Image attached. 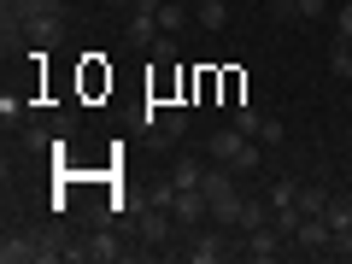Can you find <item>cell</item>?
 <instances>
[{"label":"cell","mask_w":352,"mask_h":264,"mask_svg":"<svg viewBox=\"0 0 352 264\" xmlns=\"http://www.w3.org/2000/svg\"><path fill=\"white\" fill-rule=\"evenodd\" d=\"M170 182H176V188H200V182H206V164H200V159H188V153H182V159L170 164Z\"/></svg>","instance_id":"30bf717a"},{"label":"cell","mask_w":352,"mask_h":264,"mask_svg":"<svg viewBox=\"0 0 352 264\" xmlns=\"http://www.w3.org/2000/svg\"><path fill=\"white\" fill-rule=\"evenodd\" d=\"M229 252H241V247L223 235V223H212V229H188V247H182V258H194V264H217V258H229Z\"/></svg>","instance_id":"7a4b0ae2"},{"label":"cell","mask_w":352,"mask_h":264,"mask_svg":"<svg viewBox=\"0 0 352 264\" xmlns=\"http://www.w3.org/2000/svg\"><path fill=\"white\" fill-rule=\"evenodd\" d=\"M258 223H270V200H252V194H247V206H241V235L258 229Z\"/></svg>","instance_id":"2e32d148"},{"label":"cell","mask_w":352,"mask_h":264,"mask_svg":"<svg viewBox=\"0 0 352 264\" xmlns=\"http://www.w3.org/2000/svg\"><path fill=\"white\" fill-rule=\"evenodd\" d=\"M170 200H176V182H153L147 188V206H164V212H170Z\"/></svg>","instance_id":"ffe728a7"},{"label":"cell","mask_w":352,"mask_h":264,"mask_svg":"<svg viewBox=\"0 0 352 264\" xmlns=\"http://www.w3.org/2000/svg\"><path fill=\"white\" fill-rule=\"evenodd\" d=\"M0 258H6V264H30V258H47V241H36V235H6Z\"/></svg>","instance_id":"ba28073f"},{"label":"cell","mask_w":352,"mask_h":264,"mask_svg":"<svg viewBox=\"0 0 352 264\" xmlns=\"http://www.w3.org/2000/svg\"><path fill=\"white\" fill-rule=\"evenodd\" d=\"M106 6H112V12H135L141 0H106Z\"/></svg>","instance_id":"4316f807"},{"label":"cell","mask_w":352,"mask_h":264,"mask_svg":"<svg viewBox=\"0 0 352 264\" xmlns=\"http://www.w3.org/2000/svg\"><path fill=\"white\" fill-rule=\"evenodd\" d=\"M323 12H329V0H300V6H294L300 24H311V18H323Z\"/></svg>","instance_id":"7402d4cb"},{"label":"cell","mask_w":352,"mask_h":264,"mask_svg":"<svg viewBox=\"0 0 352 264\" xmlns=\"http://www.w3.org/2000/svg\"><path fill=\"white\" fill-rule=\"evenodd\" d=\"M235 129H241V135H252V141H258V129H264V112H258V106H247V100H241V106H235Z\"/></svg>","instance_id":"e0dca14e"},{"label":"cell","mask_w":352,"mask_h":264,"mask_svg":"<svg viewBox=\"0 0 352 264\" xmlns=\"http://www.w3.org/2000/svg\"><path fill=\"white\" fill-rule=\"evenodd\" d=\"M188 24H194L188 6H176V0H159V30H164V36H182Z\"/></svg>","instance_id":"9c48e42d"},{"label":"cell","mask_w":352,"mask_h":264,"mask_svg":"<svg viewBox=\"0 0 352 264\" xmlns=\"http://www.w3.org/2000/svg\"><path fill=\"white\" fill-rule=\"evenodd\" d=\"M241 252H247L252 264H270V258H282V252H288V235H282L276 223H258V229H247V235H241Z\"/></svg>","instance_id":"3957f363"},{"label":"cell","mask_w":352,"mask_h":264,"mask_svg":"<svg viewBox=\"0 0 352 264\" xmlns=\"http://www.w3.org/2000/svg\"><path fill=\"white\" fill-rule=\"evenodd\" d=\"M82 82H88V88H112V71H100V65H88V71H82Z\"/></svg>","instance_id":"cb8c5ba5"},{"label":"cell","mask_w":352,"mask_h":264,"mask_svg":"<svg viewBox=\"0 0 352 264\" xmlns=\"http://www.w3.org/2000/svg\"><path fill=\"white\" fill-rule=\"evenodd\" d=\"M329 200H335L329 188H311V182L300 188V212H305V217H323V212H329Z\"/></svg>","instance_id":"5bb4252c"},{"label":"cell","mask_w":352,"mask_h":264,"mask_svg":"<svg viewBox=\"0 0 352 264\" xmlns=\"http://www.w3.org/2000/svg\"><path fill=\"white\" fill-rule=\"evenodd\" d=\"M206 153H212V164H229V170H235V176H252V170H258V164H264L258 141H252V135H241L235 124H229V129H217V135L206 141Z\"/></svg>","instance_id":"6da1fadb"},{"label":"cell","mask_w":352,"mask_h":264,"mask_svg":"<svg viewBox=\"0 0 352 264\" xmlns=\"http://www.w3.org/2000/svg\"><path fill=\"white\" fill-rule=\"evenodd\" d=\"M300 188H305V182H294V176L270 182V194H264V200H270V212H282V206H300Z\"/></svg>","instance_id":"8fae6325"},{"label":"cell","mask_w":352,"mask_h":264,"mask_svg":"<svg viewBox=\"0 0 352 264\" xmlns=\"http://www.w3.org/2000/svg\"><path fill=\"white\" fill-rule=\"evenodd\" d=\"M270 6H276L282 18H294V6H300V0H270Z\"/></svg>","instance_id":"83f0119b"},{"label":"cell","mask_w":352,"mask_h":264,"mask_svg":"<svg viewBox=\"0 0 352 264\" xmlns=\"http://www.w3.org/2000/svg\"><path fill=\"white\" fill-rule=\"evenodd\" d=\"M170 217H176V229H182V235H188V229H200L206 217H212V200H206V188H176Z\"/></svg>","instance_id":"277c9868"},{"label":"cell","mask_w":352,"mask_h":264,"mask_svg":"<svg viewBox=\"0 0 352 264\" xmlns=\"http://www.w3.org/2000/svg\"><path fill=\"white\" fill-rule=\"evenodd\" d=\"M340 36L352 41V0H346V6H340Z\"/></svg>","instance_id":"484cf974"},{"label":"cell","mask_w":352,"mask_h":264,"mask_svg":"<svg viewBox=\"0 0 352 264\" xmlns=\"http://www.w3.org/2000/svg\"><path fill=\"white\" fill-rule=\"evenodd\" d=\"M24 118H30V100H24V94H6V100H0V124H6V129L24 124Z\"/></svg>","instance_id":"ac0fdd59"},{"label":"cell","mask_w":352,"mask_h":264,"mask_svg":"<svg viewBox=\"0 0 352 264\" xmlns=\"http://www.w3.org/2000/svg\"><path fill=\"white\" fill-rule=\"evenodd\" d=\"M153 65H176V36H159V41H153Z\"/></svg>","instance_id":"44dd1931"},{"label":"cell","mask_w":352,"mask_h":264,"mask_svg":"<svg viewBox=\"0 0 352 264\" xmlns=\"http://www.w3.org/2000/svg\"><path fill=\"white\" fill-rule=\"evenodd\" d=\"M141 235H147L153 247H170V241L182 235V229H176V217L164 212V206H147V212H141Z\"/></svg>","instance_id":"8992f818"},{"label":"cell","mask_w":352,"mask_h":264,"mask_svg":"<svg viewBox=\"0 0 352 264\" xmlns=\"http://www.w3.org/2000/svg\"><path fill=\"white\" fill-rule=\"evenodd\" d=\"M82 247H88V258H94V264H112V258H124L118 235H94V241H82Z\"/></svg>","instance_id":"4fadbf2b"},{"label":"cell","mask_w":352,"mask_h":264,"mask_svg":"<svg viewBox=\"0 0 352 264\" xmlns=\"http://www.w3.org/2000/svg\"><path fill=\"white\" fill-rule=\"evenodd\" d=\"M18 30H24V36L36 41V47H53V41L65 36V18H59V12H41V18H18Z\"/></svg>","instance_id":"52a82bcc"},{"label":"cell","mask_w":352,"mask_h":264,"mask_svg":"<svg viewBox=\"0 0 352 264\" xmlns=\"http://www.w3.org/2000/svg\"><path fill=\"white\" fill-rule=\"evenodd\" d=\"M329 71L340 76V82H352V41L335 36V53H329Z\"/></svg>","instance_id":"9a60e30c"},{"label":"cell","mask_w":352,"mask_h":264,"mask_svg":"<svg viewBox=\"0 0 352 264\" xmlns=\"http://www.w3.org/2000/svg\"><path fill=\"white\" fill-rule=\"evenodd\" d=\"M329 252H340V258H346V252H352V229H335V247H329Z\"/></svg>","instance_id":"d4e9b609"},{"label":"cell","mask_w":352,"mask_h":264,"mask_svg":"<svg viewBox=\"0 0 352 264\" xmlns=\"http://www.w3.org/2000/svg\"><path fill=\"white\" fill-rule=\"evenodd\" d=\"M288 247H300V252H329V247H335V229H329V217H300V229H294Z\"/></svg>","instance_id":"5b68a950"},{"label":"cell","mask_w":352,"mask_h":264,"mask_svg":"<svg viewBox=\"0 0 352 264\" xmlns=\"http://www.w3.org/2000/svg\"><path fill=\"white\" fill-rule=\"evenodd\" d=\"M323 217H329V229H352V200H340V194H335Z\"/></svg>","instance_id":"d6986e66"},{"label":"cell","mask_w":352,"mask_h":264,"mask_svg":"<svg viewBox=\"0 0 352 264\" xmlns=\"http://www.w3.org/2000/svg\"><path fill=\"white\" fill-rule=\"evenodd\" d=\"M194 24H200V30H223V24H229V0H200Z\"/></svg>","instance_id":"7c38bea8"},{"label":"cell","mask_w":352,"mask_h":264,"mask_svg":"<svg viewBox=\"0 0 352 264\" xmlns=\"http://www.w3.org/2000/svg\"><path fill=\"white\" fill-rule=\"evenodd\" d=\"M258 141H264V147H282V118H264V129H258Z\"/></svg>","instance_id":"603a6c76"}]
</instances>
